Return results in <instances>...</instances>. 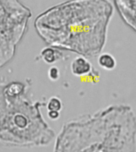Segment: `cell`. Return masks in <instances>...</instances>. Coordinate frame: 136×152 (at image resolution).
<instances>
[{
  "label": "cell",
  "instance_id": "cell-7",
  "mask_svg": "<svg viewBox=\"0 0 136 152\" xmlns=\"http://www.w3.org/2000/svg\"><path fill=\"white\" fill-rule=\"evenodd\" d=\"M64 55L60 49L53 47H46L41 50L40 58L47 64H53L60 59H63Z\"/></svg>",
  "mask_w": 136,
  "mask_h": 152
},
{
  "label": "cell",
  "instance_id": "cell-2",
  "mask_svg": "<svg viewBox=\"0 0 136 152\" xmlns=\"http://www.w3.org/2000/svg\"><path fill=\"white\" fill-rule=\"evenodd\" d=\"M136 115L131 105L110 104L65 123L53 152H135Z\"/></svg>",
  "mask_w": 136,
  "mask_h": 152
},
{
  "label": "cell",
  "instance_id": "cell-9",
  "mask_svg": "<svg viewBox=\"0 0 136 152\" xmlns=\"http://www.w3.org/2000/svg\"><path fill=\"white\" fill-rule=\"evenodd\" d=\"M45 106L47 108L48 111H57L60 112L62 109L63 104L61 100L57 97H51L46 102Z\"/></svg>",
  "mask_w": 136,
  "mask_h": 152
},
{
  "label": "cell",
  "instance_id": "cell-1",
  "mask_svg": "<svg viewBox=\"0 0 136 152\" xmlns=\"http://www.w3.org/2000/svg\"><path fill=\"white\" fill-rule=\"evenodd\" d=\"M113 14L109 0H69L43 12L34 26L51 47L93 58L106 45Z\"/></svg>",
  "mask_w": 136,
  "mask_h": 152
},
{
  "label": "cell",
  "instance_id": "cell-8",
  "mask_svg": "<svg viewBox=\"0 0 136 152\" xmlns=\"http://www.w3.org/2000/svg\"><path fill=\"white\" fill-rule=\"evenodd\" d=\"M99 66L106 71H113L116 67V59L112 54L103 52L100 53L97 59Z\"/></svg>",
  "mask_w": 136,
  "mask_h": 152
},
{
  "label": "cell",
  "instance_id": "cell-3",
  "mask_svg": "<svg viewBox=\"0 0 136 152\" xmlns=\"http://www.w3.org/2000/svg\"><path fill=\"white\" fill-rule=\"evenodd\" d=\"M28 90L21 82L0 80V145L3 147H43L55 139L54 131L41 113L46 102H33Z\"/></svg>",
  "mask_w": 136,
  "mask_h": 152
},
{
  "label": "cell",
  "instance_id": "cell-11",
  "mask_svg": "<svg viewBox=\"0 0 136 152\" xmlns=\"http://www.w3.org/2000/svg\"><path fill=\"white\" fill-rule=\"evenodd\" d=\"M48 116L50 117L51 120H57L59 118L60 116V112L57 111H48Z\"/></svg>",
  "mask_w": 136,
  "mask_h": 152
},
{
  "label": "cell",
  "instance_id": "cell-4",
  "mask_svg": "<svg viewBox=\"0 0 136 152\" xmlns=\"http://www.w3.org/2000/svg\"><path fill=\"white\" fill-rule=\"evenodd\" d=\"M31 17L30 10L19 0H0V68L14 58Z\"/></svg>",
  "mask_w": 136,
  "mask_h": 152
},
{
  "label": "cell",
  "instance_id": "cell-6",
  "mask_svg": "<svg viewBox=\"0 0 136 152\" xmlns=\"http://www.w3.org/2000/svg\"><path fill=\"white\" fill-rule=\"evenodd\" d=\"M70 70L72 74L76 77H85L92 74L95 69L88 58L79 56L72 61Z\"/></svg>",
  "mask_w": 136,
  "mask_h": 152
},
{
  "label": "cell",
  "instance_id": "cell-5",
  "mask_svg": "<svg viewBox=\"0 0 136 152\" xmlns=\"http://www.w3.org/2000/svg\"><path fill=\"white\" fill-rule=\"evenodd\" d=\"M123 21L136 33V0H114Z\"/></svg>",
  "mask_w": 136,
  "mask_h": 152
},
{
  "label": "cell",
  "instance_id": "cell-10",
  "mask_svg": "<svg viewBox=\"0 0 136 152\" xmlns=\"http://www.w3.org/2000/svg\"><path fill=\"white\" fill-rule=\"evenodd\" d=\"M48 76H49L50 80L52 81V82L58 80L60 76H61V72H60L59 68L55 66H51L49 69V71H48Z\"/></svg>",
  "mask_w": 136,
  "mask_h": 152
}]
</instances>
